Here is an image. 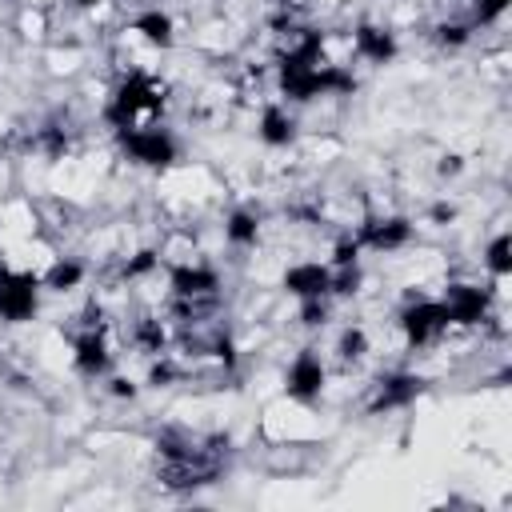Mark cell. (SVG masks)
<instances>
[{"mask_svg":"<svg viewBox=\"0 0 512 512\" xmlns=\"http://www.w3.org/2000/svg\"><path fill=\"white\" fill-rule=\"evenodd\" d=\"M40 272L12 268L0 260V320L4 324H28L40 312Z\"/></svg>","mask_w":512,"mask_h":512,"instance_id":"1","label":"cell"},{"mask_svg":"<svg viewBox=\"0 0 512 512\" xmlns=\"http://www.w3.org/2000/svg\"><path fill=\"white\" fill-rule=\"evenodd\" d=\"M396 328H400V336H404L408 348H432V344L444 340V332H452L440 296H416V300H408L400 308V316H396Z\"/></svg>","mask_w":512,"mask_h":512,"instance_id":"2","label":"cell"},{"mask_svg":"<svg viewBox=\"0 0 512 512\" xmlns=\"http://www.w3.org/2000/svg\"><path fill=\"white\" fill-rule=\"evenodd\" d=\"M120 148H124V156H128L132 164L152 168V172H164V168H172V164L180 160L176 136H172L168 128H160V124L124 128V132H120Z\"/></svg>","mask_w":512,"mask_h":512,"instance_id":"3","label":"cell"},{"mask_svg":"<svg viewBox=\"0 0 512 512\" xmlns=\"http://www.w3.org/2000/svg\"><path fill=\"white\" fill-rule=\"evenodd\" d=\"M440 304H444L452 328H476V324H488V316L496 308V296H492V288H480V284H468V280H452L440 292Z\"/></svg>","mask_w":512,"mask_h":512,"instance_id":"4","label":"cell"},{"mask_svg":"<svg viewBox=\"0 0 512 512\" xmlns=\"http://www.w3.org/2000/svg\"><path fill=\"white\" fill-rule=\"evenodd\" d=\"M324 384H328L324 356H320L316 348H300V352L288 360V368H284V392H288V400L312 404V400L324 392Z\"/></svg>","mask_w":512,"mask_h":512,"instance_id":"5","label":"cell"},{"mask_svg":"<svg viewBox=\"0 0 512 512\" xmlns=\"http://www.w3.org/2000/svg\"><path fill=\"white\" fill-rule=\"evenodd\" d=\"M116 352H112V336H108V324H92V328H80L76 340H72V368L80 376H108Z\"/></svg>","mask_w":512,"mask_h":512,"instance_id":"6","label":"cell"},{"mask_svg":"<svg viewBox=\"0 0 512 512\" xmlns=\"http://www.w3.org/2000/svg\"><path fill=\"white\" fill-rule=\"evenodd\" d=\"M416 236V224L408 216H368L360 228H356V240L360 248H372V252H400L408 248Z\"/></svg>","mask_w":512,"mask_h":512,"instance_id":"7","label":"cell"},{"mask_svg":"<svg viewBox=\"0 0 512 512\" xmlns=\"http://www.w3.org/2000/svg\"><path fill=\"white\" fill-rule=\"evenodd\" d=\"M256 136H260L264 148H288L300 136V120L284 100L272 96V100H264V108L256 116Z\"/></svg>","mask_w":512,"mask_h":512,"instance_id":"8","label":"cell"},{"mask_svg":"<svg viewBox=\"0 0 512 512\" xmlns=\"http://www.w3.org/2000/svg\"><path fill=\"white\" fill-rule=\"evenodd\" d=\"M284 292L292 300H316V296H328V284H332V268L324 260H292L280 276Z\"/></svg>","mask_w":512,"mask_h":512,"instance_id":"9","label":"cell"},{"mask_svg":"<svg viewBox=\"0 0 512 512\" xmlns=\"http://www.w3.org/2000/svg\"><path fill=\"white\" fill-rule=\"evenodd\" d=\"M348 48H352V56H360V60H368V64H388V60L400 52L396 32H388L384 24H372V20H360V24L352 28Z\"/></svg>","mask_w":512,"mask_h":512,"instance_id":"10","label":"cell"},{"mask_svg":"<svg viewBox=\"0 0 512 512\" xmlns=\"http://www.w3.org/2000/svg\"><path fill=\"white\" fill-rule=\"evenodd\" d=\"M128 32H136V36H140L148 48H156V52H172V48H176V16L164 12V8H144V12H136L132 24H128Z\"/></svg>","mask_w":512,"mask_h":512,"instance_id":"11","label":"cell"},{"mask_svg":"<svg viewBox=\"0 0 512 512\" xmlns=\"http://www.w3.org/2000/svg\"><path fill=\"white\" fill-rule=\"evenodd\" d=\"M88 280V264L76 256H52V264L40 272V288L52 296H68Z\"/></svg>","mask_w":512,"mask_h":512,"instance_id":"12","label":"cell"},{"mask_svg":"<svg viewBox=\"0 0 512 512\" xmlns=\"http://www.w3.org/2000/svg\"><path fill=\"white\" fill-rule=\"evenodd\" d=\"M260 232H264V224H260V216L252 208H232L224 216V244L228 248H256Z\"/></svg>","mask_w":512,"mask_h":512,"instance_id":"13","label":"cell"},{"mask_svg":"<svg viewBox=\"0 0 512 512\" xmlns=\"http://www.w3.org/2000/svg\"><path fill=\"white\" fill-rule=\"evenodd\" d=\"M368 352H372L368 328H360V324L340 328V336H336V356H340V364H344V368H348V364H360Z\"/></svg>","mask_w":512,"mask_h":512,"instance_id":"14","label":"cell"},{"mask_svg":"<svg viewBox=\"0 0 512 512\" xmlns=\"http://www.w3.org/2000/svg\"><path fill=\"white\" fill-rule=\"evenodd\" d=\"M480 264H484L488 276H508V272H512V240H508V232H496V236L484 244Z\"/></svg>","mask_w":512,"mask_h":512,"instance_id":"15","label":"cell"},{"mask_svg":"<svg viewBox=\"0 0 512 512\" xmlns=\"http://www.w3.org/2000/svg\"><path fill=\"white\" fill-rule=\"evenodd\" d=\"M508 12V0H468V24L472 28H488Z\"/></svg>","mask_w":512,"mask_h":512,"instance_id":"16","label":"cell"},{"mask_svg":"<svg viewBox=\"0 0 512 512\" xmlns=\"http://www.w3.org/2000/svg\"><path fill=\"white\" fill-rule=\"evenodd\" d=\"M108 392H112L116 400H124V396L132 400V396H136V380H132V376H112V380H108Z\"/></svg>","mask_w":512,"mask_h":512,"instance_id":"17","label":"cell"},{"mask_svg":"<svg viewBox=\"0 0 512 512\" xmlns=\"http://www.w3.org/2000/svg\"><path fill=\"white\" fill-rule=\"evenodd\" d=\"M100 4H108V0H72V8H80V12H96Z\"/></svg>","mask_w":512,"mask_h":512,"instance_id":"18","label":"cell"}]
</instances>
